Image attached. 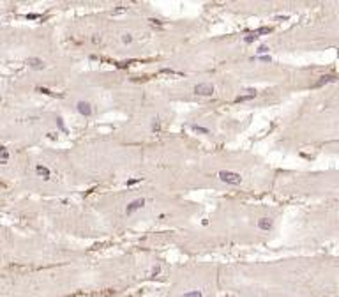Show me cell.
<instances>
[{
  "label": "cell",
  "mask_w": 339,
  "mask_h": 297,
  "mask_svg": "<svg viewBox=\"0 0 339 297\" xmlns=\"http://www.w3.org/2000/svg\"><path fill=\"white\" fill-rule=\"evenodd\" d=\"M182 297H203V296H201L200 290H191V292H187V294H184Z\"/></svg>",
  "instance_id": "obj_12"
},
{
  "label": "cell",
  "mask_w": 339,
  "mask_h": 297,
  "mask_svg": "<svg viewBox=\"0 0 339 297\" xmlns=\"http://www.w3.org/2000/svg\"><path fill=\"white\" fill-rule=\"evenodd\" d=\"M0 101H2V99H0Z\"/></svg>",
  "instance_id": "obj_19"
},
{
  "label": "cell",
  "mask_w": 339,
  "mask_h": 297,
  "mask_svg": "<svg viewBox=\"0 0 339 297\" xmlns=\"http://www.w3.org/2000/svg\"><path fill=\"white\" fill-rule=\"evenodd\" d=\"M159 271H161V269H159V267H155V269H154V272H152V276H155V274H159Z\"/></svg>",
  "instance_id": "obj_18"
},
{
  "label": "cell",
  "mask_w": 339,
  "mask_h": 297,
  "mask_svg": "<svg viewBox=\"0 0 339 297\" xmlns=\"http://www.w3.org/2000/svg\"><path fill=\"white\" fill-rule=\"evenodd\" d=\"M258 228H260V230H270V228H272V219L270 218H260L258 219Z\"/></svg>",
  "instance_id": "obj_6"
},
{
  "label": "cell",
  "mask_w": 339,
  "mask_h": 297,
  "mask_svg": "<svg viewBox=\"0 0 339 297\" xmlns=\"http://www.w3.org/2000/svg\"><path fill=\"white\" fill-rule=\"evenodd\" d=\"M27 64H28L30 67H34V69H44V62L41 59H28Z\"/></svg>",
  "instance_id": "obj_8"
},
{
  "label": "cell",
  "mask_w": 339,
  "mask_h": 297,
  "mask_svg": "<svg viewBox=\"0 0 339 297\" xmlns=\"http://www.w3.org/2000/svg\"><path fill=\"white\" fill-rule=\"evenodd\" d=\"M27 18H28V20H34V18H37V14H27Z\"/></svg>",
  "instance_id": "obj_17"
},
{
  "label": "cell",
  "mask_w": 339,
  "mask_h": 297,
  "mask_svg": "<svg viewBox=\"0 0 339 297\" xmlns=\"http://www.w3.org/2000/svg\"><path fill=\"white\" fill-rule=\"evenodd\" d=\"M245 92H247V94H244V96H239V98H237V103H242V101H249V99L256 98V90H254V89H247Z\"/></svg>",
  "instance_id": "obj_7"
},
{
  "label": "cell",
  "mask_w": 339,
  "mask_h": 297,
  "mask_svg": "<svg viewBox=\"0 0 339 297\" xmlns=\"http://www.w3.org/2000/svg\"><path fill=\"white\" fill-rule=\"evenodd\" d=\"M217 177L221 179L223 182H226V184H231V186H239V184L242 182V177H240V173H237V172H228V170H221V172L217 173Z\"/></svg>",
  "instance_id": "obj_1"
},
{
  "label": "cell",
  "mask_w": 339,
  "mask_h": 297,
  "mask_svg": "<svg viewBox=\"0 0 339 297\" xmlns=\"http://www.w3.org/2000/svg\"><path fill=\"white\" fill-rule=\"evenodd\" d=\"M37 90H39V92H44V94H51V92H50L48 89H37Z\"/></svg>",
  "instance_id": "obj_16"
},
{
  "label": "cell",
  "mask_w": 339,
  "mask_h": 297,
  "mask_svg": "<svg viewBox=\"0 0 339 297\" xmlns=\"http://www.w3.org/2000/svg\"><path fill=\"white\" fill-rule=\"evenodd\" d=\"M329 81H334V76H321V78L318 80V83H316V85L320 87V85H323V83H329Z\"/></svg>",
  "instance_id": "obj_11"
},
{
  "label": "cell",
  "mask_w": 339,
  "mask_h": 297,
  "mask_svg": "<svg viewBox=\"0 0 339 297\" xmlns=\"http://www.w3.org/2000/svg\"><path fill=\"white\" fill-rule=\"evenodd\" d=\"M143 205H145V200H143V198H136V200H132L131 203L127 205V209H126V214L129 216V214H132V212L140 211Z\"/></svg>",
  "instance_id": "obj_3"
},
{
  "label": "cell",
  "mask_w": 339,
  "mask_h": 297,
  "mask_svg": "<svg viewBox=\"0 0 339 297\" xmlns=\"http://www.w3.org/2000/svg\"><path fill=\"white\" fill-rule=\"evenodd\" d=\"M194 94H198V96H212L214 94V85H210V83H198L194 87Z\"/></svg>",
  "instance_id": "obj_2"
},
{
  "label": "cell",
  "mask_w": 339,
  "mask_h": 297,
  "mask_svg": "<svg viewBox=\"0 0 339 297\" xmlns=\"http://www.w3.org/2000/svg\"><path fill=\"white\" fill-rule=\"evenodd\" d=\"M9 161V150L5 149V147H0V163H7Z\"/></svg>",
  "instance_id": "obj_10"
},
{
  "label": "cell",
  "mask_w": 339,
  "mask_h": 297,
  "mask_svg": "<svg viewBox=\"0 0 339 297\" xmlns=\"http://www.w3.org/2000/svg\"><path fill=\"white\" fill-rule=\"evenodd\" d=\"M36 172H37V175H41V177L50 179V170H48L46 166H42V165H37V166H36Z\"/></svg>",
  "instance_id": "obj_9"
},
{
  "label": "cell",
  "mask_w": 339,
  "mask_h": 297,
  "mask_svg": "<svg viewBox=\"0 0 339 297\" xmlns=\"http://www.w3.org/2000/svg\"><path fill=\"white\" fill-rule=\"evenodd\" d=\"M122 41H124V42H126V44H127V42H131V41H132V37H131V34H124V36H122Z\"/></svg>",
  "instance_id": "obj_14"
},
{
  "label": "cell",
  "mask_w": 339,
  "mask_h": 297,
  "mask_svg": "<svg viewBox=\"0 0 339 297\" xmlns=\"http://www.w3.org/2000/svg\"><path fill=\"white\" fill-rule=\"evenodd\" d=\"M267 51H268L267 46H260V48H258V53H260V55H262V53H267Z\"/></svg>",
  "instance_id": "obj_15"
},
{
  "label": "cell",
  "mask_w": 339,
  "mask_h": 297,
  "mask_svg": "<svg viewBox=\"0 0 339 297\" xmlns=\"http://www.w3.org/2000/svg\"><path fill=\"white\" fill-rule=\"evenodd\" d=\"M268 32H270V28H268V27H262V28H258L256 32H251L249 36H245L244 41L247 42V44H249V42H253L254 39H258V37H260L262 34H268Z\"/></svg>",
  "instance_id": "obj_4"
},
{
  "label": "cell",
  "mask_w": 339,
  "mask_h": 297,
  "mask_svg": "<svg viewBox=\"0 0 339 297\" xmlns=\"http://www.w3.org/2000/svg\"><path fill=\"white\" fill-rule=\"evenodd\" d=\"M193 129H194V131H198V133H205V135L208 133L207 127H200V126H193Z\"/></svg>",
  "instance_id": "obj_13"
},
{
  "label": "cell",
  "mask_w": 339,
  "mask_h": 297,
  "mask_svg": "<svg viewBox=\"0 0 339 297\" xmlns=\"http://www.w3.org/2000/svg\"><path fill=\"white\" fill-rule=\"evenodd\" d=\"M76 108H78V112H80L81 115H85V117H90V115H92V106H90L87 101H78Z\"/></svg>",
  "instance_id": "obj_5"
}]
</instances>
